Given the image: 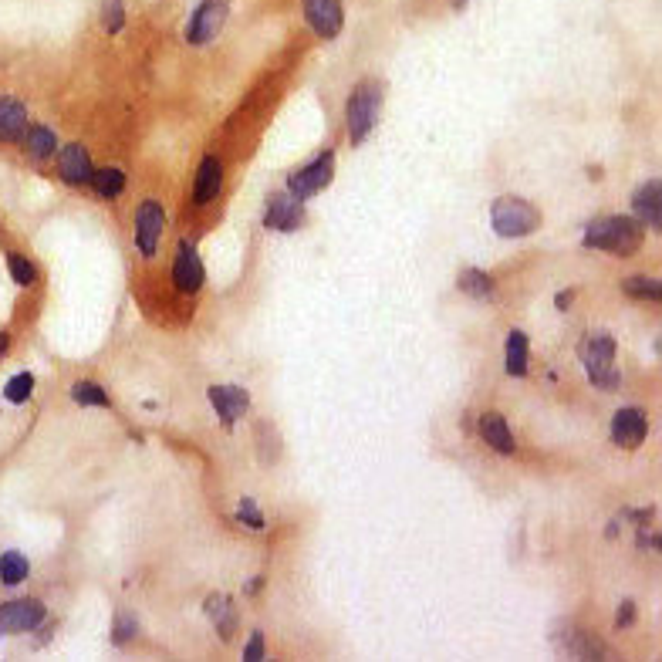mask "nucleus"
<instances>
[{"mask_svg": "<svg viewBox=\"0 0 662 662\" xmlns=\"http://www.w3.org/2000/svg\"><path fill=\"white\" fill-rule=\"evenodd\" d=\"M207 612L213 615V622H217V632L220 639H234V629H237V612L234 605L227 602V598H210L207 602Z\"/></svg>", "mask_w": 662, "mask_h": 662, "instance_id": "nucleus-23", "label": "nucleus"}, {"mask_svg": "<svg viewBox=\"0 0 662 662\" xmlns=\"http://www.w3.org/2000/svg\"><path fill=\"white\" fill-rule=\"evenodd\" d=\"M632 612H635V605L632 602H625L622 605V612H619V625L625 629V625H632Z\"/></svg>", "mask_w": 662, "mask_h": 662, "instance_id": "nucleus-34", "label": "nucleus"}, {"mask_svg": "<svg viewBox=\"0 0 662 662\" xmlns=\"http://www.w3.org/2000/svg\"><path fill=\"white\" fill-rule=\"evenodd\" d=\"M480 436L490 443V450H497V453H504V456H511V453L517 450L511 426H507V419L497 416V413L480 416Z\"/></svg>", "mask_w": 662, "mask_h": 662, "instance_id": "nucleus-19", "label": "nucleus"}, {"mask_svg": "<svg viewBox=\"0 0 662 662\" xmlns=\"http://www.w3.org/2000/svg\"><path fill=\"white\" fill-rule=\"evenodd\" d=\"M31 575V565H28V558H24L21 551H4L0 554V581H4L7 588H14V585H21L24 578Z\"/></svg>", "mask_w": 662, "mask_h": 662, "instance_id": "nucleus-22", "label": "nucleus"}, {"mask_svg": "<svg viewBox=\"0 0 662 662\" xmlns=\"http://www.w3.org/2000/svg\"><path fill=\"white\" fill-rule=\"evenodd\" d=\"M304 7V21L308 28L318 34V38H335L345 24V7L342 0H301Z\"/></svg>", "mask_w": 662, "mask_h": 662, "instance_id": "nucleus-8", "label": "nucleus"}, {"mask_svg": "<svg viewBox=\"0 0 662 662\" xmlns=\"http://www.w3.org/2000/svg\"><path fill=\"white\" fill-rule=\"evenodd\" d=\"M223 186V166L217 156H207L200 163V169H196V186H193V200L200 203V207H207V203L217 200Z\"/></svg>", "mask_w": 662, "mask_h": 662, "instance_id": "nucleus-17", "label": "nucleus"}, {"mask_svg": "<svg viewBox=\"0 0 662 662\" xmlns=\"http://www.w3.org/2000/svg\"><path fill=\"white\" fill-rule=\"evenodd\" d=\"M92 173H95V166H92V156H88L85 146H78V142H68V146L58 152V176L68 186L88 183V180H92Z\"/></svg>", "mask_w": 662, "mask_h": 662, "instance_id": "nucleus-13", "label": "nucleus"}, {"mask_svg": "<svg viewBox=\"0 0 662 662\" xmlns=\"http://www.w3.org/2000/svg\"><path fill=\"white\" fill-rule=\"evenodd\" d=\"M554 649L568 652V656H578V659H602L605 649H602V639L588 629H578V625L565 622L558 632H554Z\"/></svg>", "mask_w": 662, "mask_h": 662, "instance_id": "nucleus-9", "label": "nucleus"}, {"mask_svg": "<svg viewBox=\"0 0 662 662\" xmlns=\"http://www.w3.org/2000/svg\"><path fill=\"white\" fill-rule=\"evenodd\" d=\"M237 517H240V521H244L247 527H254V531H261V527H264V514L257 511V504H254V500H250V497L240 500V511H237Z\"/></svg>", "mask_w": 662, "mask_h": 662, "instance_id": "nucleus-31", "label": "nucleus"}, {"mask_svg": "<svg viewBox=\"0 0 662 662\" xmlns=\"http://www.w3.org/2000/svg\"><path fill=\"white\" fill-rule=\"evenodd\" d=\"M304 223V207L294 193H274L267 200V217H264V227L267 230H298Z\"/></svg>", "mask_w": 662, "mask_h": 662, "instance_id": "nucleus-11", "label": "nucleus"}, {"mask_svg": "<svg viewBox=\"0 0 662 662\" xmlns=\"http://www.w3.org/2000/svg\"><path fill=\"white\" fill-rule=\"evenodd\" d=\"M453 4H456V7H463V4H467V0H453Z\"/></svg>", "mask_w": 662, "mask_h": 662, "instance_id": "nucleus-35", "label": "nucleus"}, {"mask_svg": "<svg viewBox=\"0 0 662 662\" xmlns=\"http://www.w3.org/2000/svg\"><path fill=\"white\" fill-rule=\"evenodd\" d=\"M210 402H213V409H217L220 423L234 426V423L244 419L247 406H250V396H247V389H240V386H213Z\"/></svg>", "mask_w": 662, "mask_h": 662, "instance_id": "nucleus-14", "label": "nucleus"}, {"mask_svg": "<svg viewBox=\"0 0 662 662\" xmlns=\"http://www.w3.org/2000/svg\"><path fill=\"white\" fill-rule=\"evenodd\" d=\"M48 619L38 598H17V602L0 605V635H24Z\"/></svg>", "mask_w": 662, "mask_h": 662, "instance_id": "nucleus-7", "label": "nucleus"}, {"mask_svg": "<svg viewBox=\"0 0 662 662\" xmlns=\"http://www.w3.org/2000/svg\"><path fill=\"white\" fill-rule=\"evenodd\" d=\"M527 335L524 331H511L507 335V375H514V379H524L527 372Z\"/></svg>", "mask_w": 662, "mask_h": 662, "instance_id": "nucleus-21", "label": "nucleus"}, {"mask_svg": "<svg viewBox=\"0 0 662 662\" xmlns=\"http://www.w3.org/2000/svg\"><path fill=\"white\" fill-rule=\"evenodd\" d=\"M163 227H166L163 207H159L156 200H146L136 213V244L142 250V257L156 254V244H159V237H163Z\"/></svg>", "mask_w": 662, "mask_h": 662, "instance_id": "nucleus-12", "label": "nucleus"}, {"mask_svg": "<svg viewBox=\"0 0 662 662\" xmlns=\"http://www.w3.org/2000/svg\"><path fill=\"white\" fill-rule=\"evenodd\" d=\"M612 440L615 446H622V450H635V446L646 440V416L632 406L619 409L612 419Z\"/></svg>", "mask_w": 662, "mask_h": 662, "instance_id": "nucleus-15", "label": "nucleus"}, {"mask_svg": "<svg viewBox=\"0 0 662 662\" xmlns=\"http://www.w3.org/2000/svg\"><path fill=\"white\" fill-rule=\"evenodd\" d=\"M71 399H75L78 406H109L105 389H98L95 382H75V386H71Z\"/></svg>", "mask_w": 662, "mask_h": 662, "instance_id": "nucleus-28", "label": "nucleus"}, {"mask_svg": "<svg viewBox=\"0 0 662 662\" xmlns=\"http://www.w3.org/2000/svg\"><path fill=\"white\" fill-rule=\"evenodd\" d=\"M261 656H264V635L254 632V635H250V642H247V649H244V659H247V662H257Z\"/></svg>", "mask_w": 662, "mask_h": 662, "instance_id": "nucleus-33", "label": "nucleus"}, {"mask_svg": "<svg viewBox=\"0 0 662 662\" xmlns=\"http://www.w3.org/2000/svg\"><path fill=\"white\" fill-rule=\"evenodd\" d=\"M632 210H635V220H639V223H646V227L659 230V223H662V217H659V213H662V200H659V183H656V180L635 190Z\"/></svg>", "mask_w": 662, "mask_h": 662, "instance_id": "nucleus-18", "label": "nucleus"}, {"mask_svg": "<svg viewBox=\"0 0 662 662\" xmlns=\"http://www.w3.org/2000/svg\"><path fill=\"white\" fill-rule=\"evenodd\" d=\"M335 176V156L331 152H321L318 159H311L308 166L298 169V173L288 176V193H294L298 200H308V196L321 193Z\"/></svg>", "mask_w": 662, "mask_h": 662, "instance_id": "nucleus-6", "label": "nucleus"}, {"mask_svg": "<svg viewBox=\"0 0 662 662\" xmlns=\"http://www.w3.org/2000/svg\"><path fill=\"white\" fill-rule=\"evenodd\" d=\"M379 109H382V85L379 82H359L355 92L348 95V109H345V122H348V139L359 146L365 136L375 129L379 122Z\"/></svg>", "mask_w": 662, "mask_h": 662, "instance_id": "nucleus-3", "label": "nucleus"}, {"mask_svg": "<svg viewBox=\"0 0 662 662\" xmlns=\"http://www.w3.org/2000/svg\"><path fill=\"white\" fill-rule=\"evenodd\" d=\"M460 291L470 294V298H487V294H494V277L470 267V271L460 274Z\"/></svg>", "mask_w": 662, "mask_h": 662, "instance_id": "nucleus-25", "label": "nucleus"}, {"mask_svg": "<svg viewBox=\"0 0 662 662\" xmlns=\"http://www.w3.org/2000/svg\"><path fill=\"white\" fill-rule=\"evenodd\" d=\"M88 183H92V190L98 196H105V200H115V196L125 190V173H122V169H95Z\"/></svg>", "mask_w": 662, "mask_h": 662, "instance_id": "nucleus-24", "label": "nucleus"}, {"mask_svg": "<svg viewBox=\"0 0 662 662\" xmlns=\"http://www.w3.org/2000/svg\"><path fill=\"white\" fill-rule=\"evenodd\" d=\"M132 635H136V619H132V615H119L112 639H115V642H125V639H132Z\"/></svg>", "mask_w": 662, "mask_h": 662, "instance_id": "nucleus-32", "label": "nucleus"}, {"mask_svg": "<svg viewBox=\"0 0 662 662\" xmlns=\"http://www.w3.org/2000/svg\"><path fill=\"white\" fill-rule=\"evenodd\" d=\"M7 267H11V277L21 288H31L34 281H38V271H34V264L28 261V257H21V254H11L7 257Z\"/></svg>", "mask_w": 662, "mask_h": 662, "instance_id": "nucleus-29", "label": "nucleus"}, {"mask_svg": "<svg viewBox=\"0 0 662 662\" xmlns=\"http://www.w3.org/2000/svg\"><path fill=\"white\" fill-rule=\"evenodd\" d=\"M28 132V109L11 95H0V142H21Z\"/></svg>", "mask_w": 662, "mask_h": 662, "instance_id": "nucleus-16", "label": "nucleus"}, {"mask_svg": "<svg viewBox=\"0 0 662 662\" xmlns=\"http://www.w3.org/2000/svg\"><path fill=\"white\" fill-rule=\"evenodd\" d=\"M227 17H230V0H203V4L196 7V14L190 17V28H186V41L196 44V48L210 44V41L223 31Z\"/></svg>", "mask_w": 662, "mask_h": 662, "instance_id": "nucleus-5", "label": "nucleus"}, {"mask_svg": "<svg viewBox=\"0 0 662 662\" xmlns=\"http://www.w3.org/2000/svg\"><path fill=\"white\" fill-rule=\"evenodd\" d=\"M173 281L183 294H196L203 288V261H200V254H196V247L190 244V240H180V247H176Z\"/></svg>", "mask_w": 662, "mask_h": 662, "instance_id": "nucleus-10", "label": "nucleus"}, {"mask_svg": "<svg viewBox=\"0 0 662 662\" xmlns=\"http://www.w3.org/2000/svg\"><path fill=\"white\" fill-rule=\"evenodd\" d=\"M102 21L105 31L119 34L125 28V0H102Z\"/></svg>", "mask_w": 662, "mask_h": 662, "instance_id": "nucleus-30", "label": "nucleus"}, {"mask_svg": "<svg viewBox=\"0 0 662 662\" xmlns=\"http://www.w3.org/2000/svg\"><path fill=\"white\" fill-rule=\"evenodd\" d=\"M31 392H34V375H31V372H21V375H14V379L4 386V399L14 402V406H21V402L31 399Z\"/></svg>", "mask_w": 662, "mask_h": 662, "instance_id": "nucleus-27", "label": "nucleus"}, {"mask_svg": "<svg viewBox=\"0 0 662 662\" xmlns=\"http://www.w3.org/2000/svg\"><path fill=\"white\" fill-rule=\"evenodd\" d=\"M55 132L48 129V125H34V129L24 132V149H28L31 159H38V163H44V159L55 152Z\"/></svg>", "mask_w": 662, "mask_h": 662, "instance_id": "nucleus-20", "label": "nucleus"}, {"mask_svg": "<svg viewBox=\"0 0 662 662\" xmlns=\"http://www.w3.org/2000/svg\"><path fill=\"white\" fill-rule=\"evenodd\" d=\"M595 389H619V369H615V342L608 335H588L578 348Z\"/></svg>", "mask_w": 662, "mask_h": 662, "instance_id": "nucleus-4", "label": "nucleus"}, {"mask_svg": "<svg viewBox=\"0 0 662 662\" xmlns=\"http://www.w3.org/2000/svg\"><path fill=\"white\" fill-rule=\"evenodd\" d=\"M642 240H646V230L635 217H598L585 230V247L608 250L615 257H632Z\"/></svg>", "mask_w": 662, "mask_h": 662, "instance_id": "nucleus-1", "label": "nucleus"}, {"mask_svg": "<svg viewBox=\"0 0 662 662\" xmlns=\"http://www.w3.org/2000/svg\"><path fill=\"white\" fill-rule=\"evenodd\" d=\"M622 288H625V294H632V298H646V301L662 298V284L656 281V277H629Z\"/></svg>", "mask_w": 662, "mask_h": 662, "instance_id": "nucleus-26", "label": "nucleus"}, {"mask_svg": "<svg viewBox=\"0 0 662 662\" xmlns=\"http://www.w3.org/2000/svg\"><path fill=\"white\" fill-rule=\"evenodd\" d=\"M490 227L504 240L527 237L541 227V210L534 203L521 200V196H500V200H494V207H490Z\"/></svg>", "mask_w": 662, "mask_h": 662, "instance_id": "nucleus-2", "label": "nucleus"}]
</instances>
